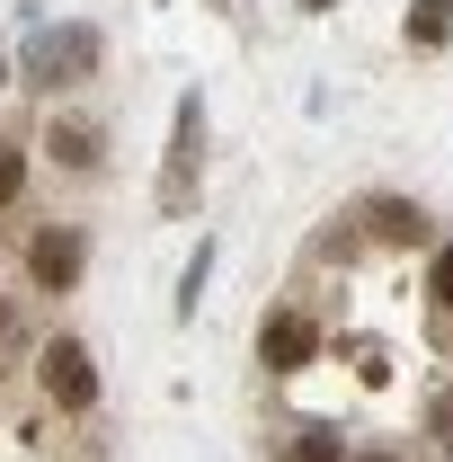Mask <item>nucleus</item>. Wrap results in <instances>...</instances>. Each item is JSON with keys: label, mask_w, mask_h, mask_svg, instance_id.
I'll return each mask as SVG.
<instances>
[{"label": "nucleus", "mask_w": 453, "mask_h": 462, "mask_svg": "<svg viewBox=\"0 0 453 462\" xmlns=\"http://www.w3.org/2000/svg\"><path fill=\"white\" fill-rule=\"evenodd\" d=\"M36 383H45V401L71 409V418L98 409V365H89V346H80V338H54V346H45V356H36Z\"/></svg>", "instance_id": "obj_1"}, {"label": "nucleus", "mask_w": 453, "mask_h": 462, "mask_svg": "<svg viewBox=\"0 0 453 462\" xmlns=\"http://www.w3.org/2000/svg\"><path fill=\"white\" fill-rule=\"evenodd\" d=\"M27 62H36V80H89V71H98V36H89V27L36 36V45H27Z\"/></svg>", "instance_id": "obj_3"}, {"label": "nucleus", "mask_w": 453, "mask_h": 462, "mask_svg": "<svg viewBox=\"0 0 453 462\" xmlns=\"http://www.w3.org/2000/svg\"><path fill=\"white\" fill-rule=\"evenodd\" d=\"M302 9H320V0H302Z\"/></svg>", "instance_id": "obj_13"}, {"label": "nucleus", "mask_w": 453, "mask_h": 462, "mask_svg": "<svg viewBox=\"0 0 453 462\" xmlns=\"http://www.w3.org/2000/svg\"><path fill=\"white\" fill-rule=\"evenodd\" d=\"M18 196H27V152L0 143V205H18Z\"/></svg>", "instance_id": "obj_8"}, {"label": "nucleus", "mask_w": 453, "mask_h": 462, "mask_svg": "<svg viewBox=\"0 0 453 462\" xmlns=\"http://www.w3.org/2000/svg\"><path fill=\"white\" fill-rule=\"evenodd\" d=\"M80 258H89L80 231H71V223H45L36 240H27V276H36V293H71V285H80Z\"/></svg>", "instance_id": "obj_2"}, {"label": "nucleus", "mask_w": 453, "mask_h": 462, "mask_svg": "<svg viewBox=\"0 0 453 462\" xmlns=\"http://www.w3.org/2000/svg\"><path fill=\"white\" fill-rule=\"evenodd\" d=\"M445 27H453V0H418L409 9V45H445Z\"/></svg>", "instance_id": "obj_6"}, {"label": "nucleus", "mask_w": 453, "mask_h": 462, "mask_svg": "<svg viewBox=\"0 0 453 462\" xmlns=\"http://www.w3.org/2000/svg\"><path fill=\"white\" fill-rule=\"evenodd\" d=\"M374 231H383V240H418V205H374Z\"/></svg>", "instance_id": "obj_7"}, {"label": "nucleus", "mask_w": 453, "mask_h": 462, "mask_svg": "<svg viewBox=\"0 0 453 462\" xmlns=\"http://www.w3.org/2000/svg\"><path fill=\"white\" fill-rule=\"evenodd\" d=\"M427 293H436V311L453 320V240L436 249V267H427Z\"/></svg>", "instance_id": "obj_9"}, {"label": "nucleus", "mask_w": 453, "mask_h": 462, "mask_svg": "<svg viewBox=\"0 0 453 462\" xmlns=\"http://www.w3.org/2000/svg\"><path fill=\"white\" fill-rule=\"evenodd\" d=\"M365 462H392V454H365Z\"/></svg>", "instance_id": "obj_12"}, {"label": "nucleus", "mask_w": 453, "mask_h": 462, "mask_svg": "<svg viewBox=\"0 0 453 462\" xmlns=\"http://www.w3.org/2000/svg\"><path fill=\"white\" fill-rule=\"evenodd\" d=\"M284 462H338V436L311 427V436H293V454H284Z\"/></svg>", "instance_id": "obj_10"}, {"label": "nucleus", "mask_w": 453, "mask_h": 462, "mask_svg": "<svg viewBox=\"0 0 453 462\" xmlns=\"http://www.w3.org/2000/svg\"><path fill=\"white\" fill-rule=\"evenodd\" d=\"M0 338H18V311H9V302H0Z\"/></svg>", "instance_id": "obj_11"}, {"label": "nucleus", "mask_w": 453, "mask_h": 462, "mask_svg": "<svg viewBox=\"0 0 453 462\" xmlns=\"http://www.w3.org/2000/svg\"><path fill=\"white\" fill-rule=\"evenodd\" d=\"M45 152H54L62 170H98V161H107V134H98V116H54V125H45Z\"/></svg>", "instance_id": "obj_5"}, {"label": "nucleus", "mask_w": 453, "mask_h": 462, "mask_svg": "<svg viewBox=\"0 0 453 462\" xmlns=\"http://www.w3.org/2000/svg\"><path fill=\"white\" fill-rule=\"evenodd\" d=\"M258 356H267V374H302V365L320 356V329H311L302 311H267V329H258Z\"/></svg>", "instance_id": "obj_4"}]
</instances>
